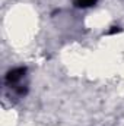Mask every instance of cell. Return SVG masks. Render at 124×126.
I'll return each instance as SVG.
<instances>
[{
    "mask_svg": "<svg viewBox=\"0 0 124 126\" xmlns=\"http://www.w3.org/2000/svg\"><path fill=\"white\" fill-rule=\"evenodd\" d=\"M6 85L7 88L13 90L15 93L24 94L26 88V69L25 67H15L7 72L6 75Z\"/></svg>",
    "mask_w": 124,
    "mask_h": 126,
    "instance_id": "6da1fadb",
    "label": "cell"
},
{
    "mask_svg": "<svg viewBox=\"0 0 124 126\" xmlns=\"http://www.w3.org/2000/svg\"><path fill=\"white\" fill-rule=\"evenodd\" d=\"M96 3V0H74V4L79 7H89Z\"/></svg>",
    "mask_w": 124,
    "mask_h": 126,
    "instance_id": "7a4b0ae2",
    "label": "cell"
}]
</instances>
